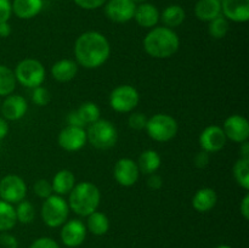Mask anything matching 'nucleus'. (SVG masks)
Listing matches in <instances>:
<instances>
[{
	"instance_id": "obj_1",
	"label": "nucleus",
	"mask_w": 249,
	"mask_h": 248,
	"mask_svg": "<svg viewBox=\"0 0 249 248\" xmlns=\"http://www.w3.org/2000/svg\"><path fill=\"white\" fill-rule=\"evenodd\" d=\"M111 55V45L106 36L96 31L84 32L74 43V56L78 65L95 70L106 63Z\"/></svg>"
},
{
	"instance_id": "obj_2",
	"label": "nucleus",
	"mask_w": 249,
	"mask_h": 248,
	"mask_svg": "<svg viewBox=\"0 0 249 248\" xmlns=\"http://www.w3.org/2000/svg\"><path fill=\"white\" fill-rule=\"evenodd\" d=\"M180 39L174 29L168 27H153L143 38V49L153 58H169L178 53Z\"/></svg>"
},
{
	"instance_id": "obj_3",
	"label": "nucleus",
	"mask_w": 249,
	"mask_h": 248,
	"mask_svg": "<svg viewBox=\"0 0 249 248\" xmlns=\"http://www.w3.org/2000/svg\"><path fill=\"white\" fill-rule=\"evenodd\" d=\"M68 195L70 209L80 216H88L92 212L97 211L101 201L99 187L90 181L78 182Z\"/></svg>"
},
{
	"instance_id": "obj_4",
	"label": "nucleus",
	"mask_w": 249,
	"mask_h": 248,
	"mask_svg": "<svg viewBox=\"0 0 249 248\" xmlns=\"http://www.w3.org/2000/svg\"><path fill=\"white\" fill-rule=\"evenodd\" d=\"M87 139L92 147L97 150H109L118 141V130L112 122L99 119L90 124L87 130Z\"/></svg>"
},
{
	"instance_id": "obj_5",
	"label": "nucleus",
	"mask_w": 249,
	"mask_h": 248,
	"mask_svg": "<svg viewBox=\"0 0 249 248\" xmlns=\"http://www.w3.org/2000/svg\"><path fill=\"white\" fill-rule=\"evenodd\" d=\"M146 131L152 140L157 142H168L177 136L179 124L167 113H156L147 119Z\"/></svg>"
},
{
	"instance_id": "obj_6",
	"label": "nucleus",
	"mask_w": 249,
	"mask_h": 248,
	"mask_svg": "<svg viewBox=\"0 0 249 248\" xmlns=\"http://www.w3.org/2000/svg\"><path fill=\"white\" fill-rule=\"evenodd\" d=\"M70 206L68 202L58 195H51L44 199L41 206L40 215L44 224L49 228H58L67 221L70 215Z\"/></svg>"
},
{
	"instance_id": "obj_7",
	"label": "nucleus",
	"mask_w": 249,
	"mask_h": 248,
	"mask_svg": "<svg viewBox=\"0 0 249 248\" xmlns=\"http://www.w3.org/2000/svg\"><path fill=\"white\" fill-rule=\"evenodd\" d=\"M14 72L17 83L29 89L43 85L46 77L45 67L36 58H24L19 61Z\"/></svg>"
},
{
	"instance_id": "obj_8",
	"label": "nucleus",
	"mask_w": 249,
	"mask_h": 248,
	"mask_svg": "<svg viewBox=\"0 0 249 248\" xmlns=\"http://www.w3.org/2000/svg\"><path fill=\"white\" fill-rule=\"evenodd\" d=\"M109 106L119 113H129L138 107L140 102V94L129 84L118 85L109 94Z\"/></svg>"
},
{
	"instance_id": "obj_9",
	"label": "nucleus",
	"mask_w": 249,
	"mask_h": 248,
	"mask_svg": "<svg viewBox=\"0 0 249 248\" xmlns=\"http://www.w3.org/2000/svg\"><path fill=\"white\" fill-rule=\"evenodd\" d=\"M27 195V185L21 177L15 174L5 175L0 180V197L2 201L17 204L23 201Z\"/></svg>"
},
{
	"instance_id": "obj_10",
	"label": "nucleus",
	"mask_w": 249,
	"mask_h": 248,
	"mask_svg": "<svg viewBox=\"0 0 249 248\" xmlns=\"http://www.w3.org/2000/svg\"><path fill=\"white\" fill-rule=\"evenodd\" d=\"M57 142L62 150L67 152H77L87 145V130L79 126H65L58 134Z\"/></svg>"
},
{
	"instance_id": "obj_11",
	"label": "nucleus",
	"mask_w": 249,
	"mask_h": 248,
	"mask_svg": "<svg viewBox=\"0 0 249 248\" xmlns=\"http://www.w3.org/2000/svg\"><path fill=\"white\" fill-rule=\"evenodd\" d=\"M136 4L133 0H108L105 4L107 18L116 23H126L134 18Z\"/></svg>"
},
{
	"instance_id": "obj_12",
	"label": "nucleus",
	"mask_w": 249,
	"mask_h": 248,
	"mask_svg": "<svg viewBox=\"0 0 249 248\" xmlns=\"http://www.w3.org/2000/svg\"><path fill=\"white\" fill-rule=\"evenodd\" d=\"M114 180L123 187H130L138 182L140 170L131 158H121L113 167Z\"/></svg>"
},
{
	"instance_id": "obj_13",
	"label": "nucleus",
	"mask_w": 249,
	"mask_h": 248,
	"mask_svg": "<svg viewBox=\"0 0 249 248\" xmlns=\"http://www.w3.org/2000/svg\"><path fill=\"white\" fill-rule=\"evenodd\" d=\"M228 140L242 143L249 139V123L246 117L241 114H232L228 117L221 126Z\"/></svg>"
},
{
	"instance_id": "obj_14",
	"label": "nucleus",
	"mask_w": 249,
	"mask_h": 248,
	"mask_svg": "<svg viewBox=\"0 0 249 248\" xmlns=\"http://www.w3.org/2000/svg\"><path fill=\"white\" fill-rule=\"evenodd\" d=\"M198 141L202 150L208 153H215L225 147L228 139L221 126L209 125L203 129Z\"/></svg>"
},
{
	"instance_id": "obj_15",
	"label": "nucleus",
	"mask_w": 249,
	"mask_h": 248,
	"mask_svg": "<svg viewBox=\"0 0 249 248\" xmlns=\"http://www.w3.org/2000/svg\"><path fill=\"white\" fill-rule=\"evenodd\" d=\"M87 226L79 219L66 221L61 229V241L66 247H79L87 237Z\"/></svg>"
},
{
	"instance_id": "obj_16",
	"label": "nucleus",
	"mask_w": 249,
	"mask_h": 248,
	"mask_svg": "<svg viewBox=\"0 0 249 248\" xmlns=\"http://www.w3.org/2000/svg\"><path fill=\"white\" fill-rule=\"evenodd\" d=\"M28 111V104L27 100L22 95L11 94L5 97L4 101L0 106V112L2 114V118L6 121H19L23 118L24 114Z\"/></svg>"
},
{
	"instance_id": "obj_17",
	"label": "nucleus",
	"mask_w": 249,
	"mask_h": 248,
	"mask_svg": "<svg viewBox=\"0 0 249 248\" xmlns=\"http://www.w3.org/2000/svg\"><path fill=\"white\" fill-rule=\"evenodd\" d=\"M221 15L228 21L243 23L249 19V0H221Z\"/></svg>"
},
{
	"instance_id": "obj_18",
	"label": "nucleus",
	"mask_w": 249,
	"mask_h": 248,
	"mask_svg": "<svg viewBox=\"0 0 249 248\" xmlns=\"http://www.w3.org/2000/svg\"><path fill=\"white\" fill-rule=\"evenodd\" d=\"M134 19L142 28L151 29L157 26L160 22V12L155 5L148 4V2H141L140 5H136Z\"/></svg>"
},
{
	"instance_id": "obj_19",
	"label": "nucleus",
	"mask_w": 249,
	"mask_h": 248,
	"mask_svg": "<svg viewBox=\"0 0 249 248\" xmlns=\"http://www.w3.org/2000/svg\"><path fill=\"white\" fill-rule=\"evenodd\" d=\"M218 202V195L215 190L211 187H202L197 190L192 197V207L199 213H207L215 207Z\"/></svg>"
},
{
	"instance_id": "obj_20",
	"label": "nucleus",
	"mask_w": 249,
	"mask_h": 248,
	"mask_svg": "<svg viewBox=\"0 0 249 248\" xmlns=\"http://www.w3.org/2000/svg\"><path fill=\"white\" fill-rule=\"evenodd\" d=\"M12 14L21 19H31L38 16L43 10V0H14L11 2Z\"/></svg>"
},
{
	"instance_id": "obj_21",
	"label": "nucleus",
	"mask_w": 249,
	"mask_h": 248,
	"mask_svg": "<svg viewBox=\"0 0 249 248\" xmlns=\"http://www.w3.org/2000/svg\"><path fill=\"white\" fill-rule=\"evenodd\" d=\"M78 73V63L70 58H63L55 62L51 67V75L60 83H67L74 79Z\"/></svg>"
},
{
	"instance_id": "obj_22",
	"label": "nucleus",
	"mask_w": 249,
	"mask_h": 248,
	"mask_svg": "<svg viewBox=\"0 0 249 248\" xmlns=\"http://www.w3.org/2000/svg\"><path fill=\"white\" fill-rule=\"evenodd\" d=\"M75 184H77V182H75V177L70 169L58 170V172L53 175V181H51L53 194L62 197L70 194Z\"/></svg>"
},
{
	"instance_id": "obj_23",
	"label": "nucleus",
	"mask_w": 249,
	"mask_h": 248,
	"mask_svg": "<svg viewBox=\"0 0 249 248\" xmlns=\"http://www.w3.org/2000/svg\"><path fill=\"white\" fill-rule=\"evenodd\" d=\"M195 15L199 21L211 22L221 15V0H198Z\"/></svg>"
},
{
	"instance_id": "obj_24",
	"label": "nucleus",
	"mask_w": 249,
	"mask_h": 248,
	"mask_svg": "<svg viewBox=\"0 0 249 248\" xmlns=\"http://www.w3.org/2000/svg\"><path fill=\"white\" fill-rule=\"evenodd\" d=\"M140 173L146 175L153 174L157 172L162 164V158L160 153L155 150H145L140 156L136 162Z\"/></svg>"
},
{
	"instance_id": "obj_25",
	"label": "nucleus",
	"mask_w": 249,
	"mask_h": 248,
	"mask_svg": "<svg viewBox=\"0 0 249 248\" xmlns=\"http://www.w3.org/2000/svg\"><path fill=\"white\" fill-rule=\"evenodd\" d=\"M185 18H186V14L180 5H169L163 10L162 15H160V19H162L164 27L172 29L181 26Z\"/></svg>"
},
{
	"instance_id": "obj_26",
	"label": "nucleus",
	"mask_w": 249,
	"mask_h": 248,
	"mask_svg": "<svg viewBox=\"0 0 249 248\" xmlns=\"http://www.w3.org/2000/svg\"><path fill=\"white\" fill-rule=\"evenodd\" d=\"M87 230H89L92 235L102 236L109 230V219L102 212H92L87 216Z\"/></svg>"
},
{
	"instance_id": "obj_27",
	"label": "nucleus",
	"mask_w": 249,
	"mask_h": 248,
	"mask_svg": "<svg viewBox=\"0 0 249 248\" xmlns=\"http://www.w3.org/2000/svg\"><path fill=\"white\" fill-rule=\"evenodd\" d=\"M17 80L15 72L5 65H0V96H9L14 94Z\"/></svg>"
},
{
	"instance_id": "obj_28",
	"label": "nucleus",
	"mask_w": 249,
	"mask_h": 248,
	"mask_svg": "<svg viewBox=\"0 0 249 248\" xmlns=\"http://www.w3.org/2000/svg\"><path fill=\"white\" fill-rule=\"evenodd\" d=\"M16 212L14 204L0 199V232H5L16 225Z\"/></svg>"
},
{
	"instance_id": "obj_29",
	"label": "nucleus",
	"mask_w": 249,
	"mask_h": 248,
	"mask_svg": "<svg viewBox=\"0 0 249 248\" xmlns=\"http://www.w3.org/2000/svg\"><path fill=\"white\" fill-rule=\"evenodd\" d=\"M75 111H77L78 116L80 117V119H82L85 125H88V124L90 125V124L97 122L100 119V116H101L100 107L92 101L83 102Z\"/></svg>"
},
{
	"instance_id": "obj_30",
	"label": "nucleus",
	"mask_w": 249,
	"mask_h": 248,
	"mask_svg": "<svg viewBox=\"0 0 249 248\" xmlns=\"http://www.w3.org/2000/svg\"><path fill=\"white\" fill-rule=\"evenodd\" d=\"M233 177L243 190H249V160L238 158L233 164Z\"/></svg>"
},
{
	"instance_id": "obj_31",
	"label": "nucleus",
	"mask_w": 249,
	"mask_h": 248,
	"mask_svg": "<svg viewBox=\"0 0 249 248\" xmlns=\"http://www.w3.org/2000/svg\"><path fill=\"white\" fill-rule=\"evenodd\" d=\"M15 212H16L17 221L21 224H31L36 219V208L32 202L26 199L17 203Z\"/></svg>"
},
{
	"instance_id": "obj_32",
	"label": "nucleus",
	"mask_w": 249,
	"mask_h": 248,
	"mask_svg": "<svg viewBox=\"0 0 249 248\" xmlns=\"http://www.w3.org/2000/svg\"><path fill=\"white\" fill-rule=\"evenodd\" d=\"M229 29H230V24L229 21L220 15L216 18L212 19L209 22L208 26V33L211 34V36H213L214 39H223L225 38L226 34L229 33Z\"/></svg>"
},
{
	"instance_id": "obj_33",
	"label": "nucleus",
	"mask_w": 249,
	"mask_h": 248,
	"mask_svg": "<svg viewBox=\"0 0 249 248\" xmlns=\"http://www.w3.org/2000/svg\"><path fill=\"white\" fill-rule=\"evenodd\" d=\"M32 101L34 105L39 107L48 106L49 102L51 101V94L46 88L44 87H36L34 88L32 91Z\"/></svg>"
},
{
	"instance_id": "obj_34",
	"label": "nucleus",
	"mask_w": 249,
	"mask_h": 248,
	"mask_svg": "<svg viewBox=\"0 0 249 248\" xmlns=\"http://www.w3.org/2000/svg\"><path fill=\"white\" fill-rule=\"evenodd\" d=\"M33 192L39 197V198L43 199L48 198L51 195H53L51 182L46 179L36 180L33 185Z\"/></svg>"
},
{
	"instance_id": "obj_35",
	"label": "nucleus",
	"mask_w": 249,
	"mask_h": 248,
	"mask_svg": "<svg viewBox=\"0 0 249 248\" xmlns=\"http://www.w3.org/2000/svg\"><path fill=\"white\" fill-rule=\"evenodd\" d=\"M147 117L140 112H134L129 116L128 118V125L129 128L134 129V130H143L147 124Z\"/></svg>"
},
{
	"instance_id": "obj_36",
	"label": "nucleus",
	"mask_w": 249,
	"mask_h": 248,
	"mask_svg": "<svg viewBox=\"0 0 249 248\" xmlns=\"http://www.w3.org/2000/svg\"><path fill=\"white\" fill-rule=\"evenodd\" d=\"M209 162H211V153L206 152V151H199L195 155L194 157V164L195 167L198 169H203V168L208 167Z\"/></svg>"
},
{
	"instance_id": "obj_37",
	"label": "nucleus",
	"mask_w": 249,
	"mask_h": 248,
	"mask_svg": "<svg viewBox=\"0 0 249 248\" xmlns=\"http://www.w3.org/2000/svg\"><path fill=\"white\" fill-rule=\"evenodd\" d=\"M107 0H74L75 4L84 10H96L104 6Z\"/></svg>"
},
{
	"instance_id": "obj_38",
	"label": "nucleus",
	"mask_w": 249,
	"mask_h": 248,
	"mask_svg": "<svg viewBox=\"0 0 249 248\" xmlns=\"http://www.w3.org/2000/svg\"><path fill=\"white\" fill-rule=\"evenodd\" d=\"M0 245L4 248H18V241L7 231L0 233Z\"/></svg>"
},
{
	"instance_id": "obj_39",
	"label": "nucleus",
	"mask_w": 249,
	"mask_h": 248,
	"mask_svg": "<svg viewBox=\"0 0 249 248\" xmlns=\"http://www.w3.org/2000/svg\"><path fill=\"white\" fill-rule=\"evenodd\" d=\"M12 15V6L10 0H0V23L9 22Z\"/></svg>"
},
{
	"instance_id": "obj_40",
	"label": "nucleus",
	"mask_w": 249,
	"mask_h": 248,
	"mask_svg": "<svg viewBox=\"0 0 249 248\" xmlns=\"http://www.w3.org/2000/svg\"><path fill=\"white\" fill-rule=\"evenodd\" d=\"M29 248H60L57 242L50 237H40L36 238Z\"/></svg>"
},
{
	"instance_id": "obj_41",
	"label": "nucleus",
	"mask_w": 249,
	"mask_h": 248,
	"mask_svg": "<svg viewBox=\"0 0 249 248\" xmlns=\"http://www.w3.org/2000/svg\"><path fill=\"white\" fill-rule=\"evenodd\" d=\"M147 185L150 189L152 190H160V187L163 186V179L160 175L156 174V173H153V174H150L148 175V179H147Z\"/></svg>"
},
{
	"instance_id": "obj_42",
	"label": "nucleus",
	"mask_w": 249,
	"mask_h": 248,
	"mask_svg": "<svg viewBox=\"0 0 249 248\" xmlns=\"http://www.w3.org/2000/svg\"><path fill=\"white\" fill-rule=\"evenodd\" d=\"M67 123L68 125L72 126H79V128H84L85 124L83 123V121L80 119V117L78 116L77 111H71L67 114Z\"/></svg>"
},
{
	"instance_id": "obj_43",
	"label": "nucleus",
	"mask_w": 249,
	"mask_h": 248,
	"mask_svg": "<svg viewBox=\"0 0 249 248\" xmlns=\"http://www.w3.org/2000/svg\"><path fill=\"white\" fill-rule=\"evenodd\" d=\"M240 212L246 220L249 219V195L246 194L240 204Z\"/></svg>"
},
{
	"instance_id": "obj_44",
	"label": "nucleus",
	"mask_w": 249,
	"mask_h": 248,
	"mask_svg": "<svg viewBox=\"0 0 249 248\" xmlns=\"http://www.w3.org/2000/svg\"><path fill=\"white\" fill-rule=\"evenodd\" d=\"M9 134V123L5 118L0 117V141L4 140Z\"/></svg>"
},
{
	"instance_id": "obj_45",
	"label": "nucleus",
	"mask_w": 249,
	"mask_h": 248,
	"mask_svg": "<svg viewBox=\"0 0 249 248\" xmlns=\"http://www.w3.org/2000/svg\"><path fill=\"white\" fill-rule=\"evenodd\" d=\"M12 29L9 22H1L0 23V38H7L11 34Z\"/></svg>"
},
{
	"instance_id": "obj_46",
	"label": "nucleus",
	"mask_w": 249,
	"mask_h": 248,
	"mask_svg": "<svg viewBox=\"0 0 249 248\" xmlns=\"http://www.w3.org/2000/svg\"><path fill=\"white\" fill-rule=\"evenodd\" d=\"M240 158L242 159L249 160V142L245 141V142L241 143L240 146Z\"/></svg>"
},
{
	"instance_id": "obj_47",
	"label": "nucleus",
	"mask_w": 249,
	"mask_h": 248,
	"mask_svg": "<svg viewBox=\"0 0 249 248\" xmlns=\"http://www.w3.org/2000/svg\"><path fill=\"white\" fill-rule=\"evenodd\" d=\"M215 248H231L230 246H226V245H220V246H218V247H215Z\"/></svg>"
},
{
	"instance_id": "obj_48",
	"label": "nucleus",
	"mask_w": 249,
	"mask_h": 248,
	"mask_svg": "<svg viewBox=\"0 0 249 248\" xmlns=\"http://www.w3.org/2000/svg\"><path fill=\"white\" fill-rule=\"evenodd\" d=\"M133 1L135 2V4H136V2H140V4H141V2H145L146 0H133Z\"/></svg>"
},
{
	"instance_id": "obj_49",
	"label": "nucleus",
	"mask_w": 249,
	"mask_h": 248,
	"mask_svg": "<svg viewBox=\"0 0 249 248\" xmlns=\"http://www.w3.org/2000/svg\"><path fill=\"white\" fill-rule=\"evenodd\" d=\"M0 106H1V101H0Z\"/></svg>"
},
{
	"instance_id": "obj_50",
	"label": "nucleus",
	"mask_w": 249,
	"mask_h": 248,
	"mask_svg": "<svg viewBox=\"0 0 249 248\" xmlns=\"http://www.w3.org/2000/svg\"><path fill=\"white\" fill-rule=\"evenodd\" d=\"M66 248H71V247H66Z\"/></svg>"
},
{
	"instance_id": "obj_51",
	"label": "nucleus",
	"mask_w": 249,
	"mask_h": 248,
	"mask_svg": "<svg viewBox=\"0 0 249 248\" xmlns=\"http://www.w3.org/2000/svg\"><path fill=\"white\" fill-rule=\"evenodd\" d=\"M0 148H1V147H0Z\"/></svg>"
}]
</instances>
